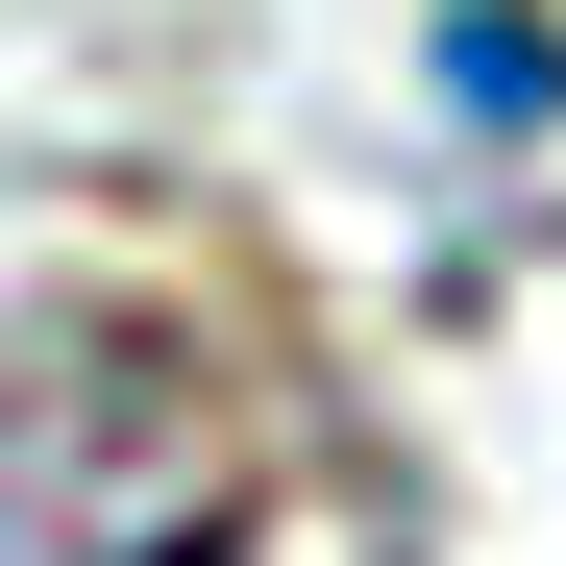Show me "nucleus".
I'll list each match as a JSON object with an SVG mask.
<instances>
[{
    "mask_svg": "<svg viewBox=\"0 0 566 566\" xmlns=\"http://www.w3.org/2000/svg\"><path fill=\"white\" fill-rule=\"evenodd\" d=\"M321 468L198 321L74 296L0 345V566H296Z\"/></svg>",
    "mask_w": 566,
    "mask_h": 566,
    "instance_id": "1",
    "label": "nucleus"
},
{
    "mask_svg": "<svg viewBox=\"0 0 566 566\" xmlns=\"http://www.w3.org/2000/svg\"><path fill=\"white\" fill-rule=\"evenodd\" d=\"M443 74H468V124H542V99H566V0H468Z\"/></svg>",
    "mask_w": 566,
    "mask_h": 566,
    "instance_id": "2",
    "label": "nucleus"
}]
</instances>
